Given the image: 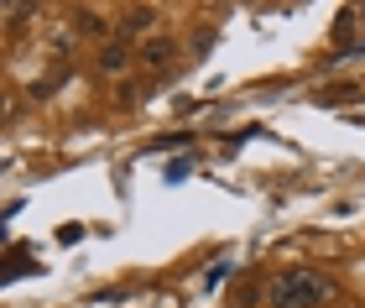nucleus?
Returning <instances> with one entry per match:
<instances>
[{
  "mask_svg": "<svg viewBox=\"0 0 365 308\" xmlns=\"http://www.w3.org/2000/svg\"><path fill=\"white\" fill-rule=\"evenodd\" d=\"M329 293H334V282H329L324 272H313V267H287V272H277V277H272L267 303H272V308H324Z\"/></svg>",
  "mask_w": 365,
  "mask_h": 308,
  "instance_id": "1",
  "label": "nucleus"
},
{
  "mask_svg": "<svg viewBox=\"0 0 365 308\" xmlns=\"http://www.w3.org/2000/svg\"><path fill=\"white\" fill-rule=\"evenodd\" d=\"M130 63H136V53H130V42L120 37V42H105V47H99V63H94V68L105 73V78H115V73H125Z\"/></svg>",
  "mask_w": 365,
  "mask_h": 308,
  "instance_id": "2",
  "label": "nucleus"
},
{
  "mask_svg": "<svg viewBox=\"0 0 365 308\" xmlns=\"http://www.w3.org/2000/svg\"><path fill=\"white\" fill-rule=\"evenodd\" d=\"M141 63H146V68H168V63H173V42L152 37V42L141 47Z\"/></svg>",
  "mask_w": 365,
  "mask_h": 308,
  "instance_id": "3",
  "label": "nucleus"
},
{
  "mask_svg": "<svg viewBox=\"0 0 365 308\" xmlns=\"http://www.w3.org/2000/svg\"><path fill=\"white\" fill-rule=\"evenodd\" d=\"M73 31H84V37H105V16H99V11H78L73 16Z\"/></svg>",
  "mask_w": 365,
  "mask_h": 308,
  "instance_id": "4",
  "label": "nucleus"
},
{
  "mask_svg": "<svg viewBox=\"0 0 365 308\" xmlns=\"http://www.w3.org/2000/svg\"><path fill=\"white\" fill-rule=\"evenodd\" d=\"M152 16H157V11H146V6L130 11V16H125V31H146V26H152Z\"/></svg>",
  "mask_w": 365,
  "mask_h": 308,
  "instance_id": "5",
  "label": "nucleus"
},
{
  "mask_svg": "<svg viewBox=\"0 0 365 308\" xmlns=\"http://www.w3.org/2000/svg\"><path fill=\"white\" fill-rule=\"evenodd\" d=\"M225 272H230V267H214V272H209V277H204V293H214V287L225 282Z\"/></svg>",
  "mask_w": 365,
  "mask_h": 308,
  "instance_id": "6",
  "label": "nucleus"
}]
</instances>
